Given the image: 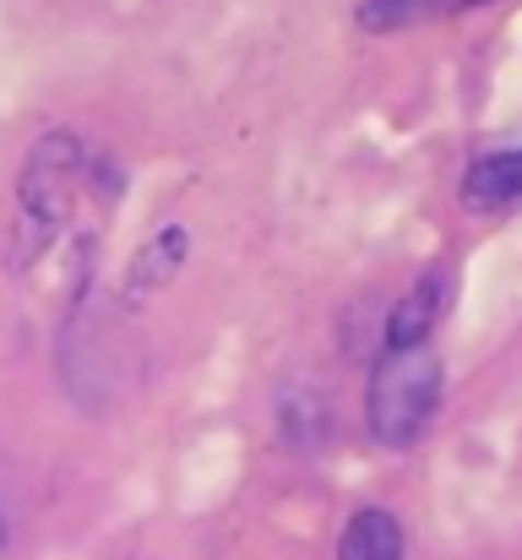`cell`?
Returning a JSON list of instances; mask_svg holds the SVG:
<instances>
[{"label": "cell", "mask_w": 522, "mask_h": 560, "mask_svg": "<svg viewBox=\"0 0 522 560\" xmlns=\"http://www.w3.org/2000/svg\"><path fill=\"white\" fill-rule=\"evenodd\" d=\"M441 408V360L430 343L386 349L364 386V419L381 446H414Z\"/></svg>", "instance_id": "obj_1"}, {"label": "cell", "mask_w": 522, "mask_h": 560, "mask_svg": "<svg viewBox=\"0 0 522 560\" xmlns=\"http://www.w3.org/2000/svg\"><path fill=\"white\" fill-rule=\"evenodd\" d=\"M82 142L55 131L44 137L33 153H27V170H22V186H16V245L22 256H44L55 250V240L66 234V223L77 218V201H82Z\"/></svg>", "instance_id": "obj_2"}, {"label": "cell", "mask_w": 522, "mask_h": 560, "mask_svg": "<svg viewBox=\"0 0 522 560\" xmlns=\"http://www.w3.org/2000/svg\"><path fill=\"white\" fill-rule=\"evenodd\" d=\"M446 294H452V267H430L392 311L386 322V349H408V343H425L446 311Z\"/></svg>", "instance_id": "obj_3"}, {"label": "cell", "mask_w": 522, "mask_h": 560, "mask_svg": "<svg viewBox=\"0 0 522 560\" xmlns=\"http://www.w3.org/2000/svg\"><path fill=\"white\" fill-rule=\"evenodd\" d=\"M463 201L474 212H507L522 201V153H485L463 175Z\"/></svg>", "instance_id": "obj_4"}, {"label": "cell", "mask_w": 522, "mask_h": 560, "mask_svg": "<svg viewBox=\"0 0 522 560\" xmlns=\"http://www.w3.org/2000/svg\"><path fill=\"white\" fill-rule=\"evenodd\" d=\"M338 560H403V523L381 506L353 512L338 539Z\"/></svg>", "instance_id": "obj_5"}, {"label": "cell", "mask_w": 522, "mask_h": 560, "mask_svg": "<svg viewBox=\"0 0 522 560\" xmlns=\"http://www.w3.org/2000/svg\"><path fill=\"white\" fill-rule=\"evenodd\" d=\"M430 11H436V0H364L359 22L375 27V33H386V27H408V22H419Z\"/></svg>", "instance_id": "obj_6"}]
</instances>
